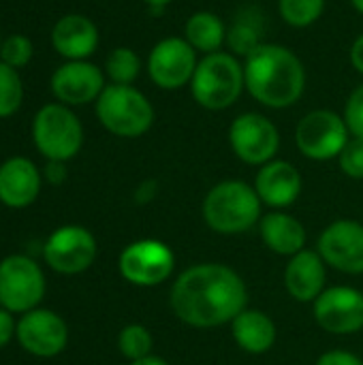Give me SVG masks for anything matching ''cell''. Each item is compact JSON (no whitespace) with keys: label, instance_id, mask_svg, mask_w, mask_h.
<instances>
[{"label":"cell","instance_id":"4dcf8cb0","mask_svg":"<svg viewBox=\"0 0 363 365\" xmlns=\"http://www.w3.org/2000/svg\"><path fill=\"white\" fill-rule=\"evenodd\" d=\"M342 115H344V122L351 130V137L363 139V83H359L351 92Z\"/></svg>","mask_w":363,"mask_h":365},{"label":"cell","instance_id":"83f0119b","mask_svg":"<svg viewBox=\"0 0 363 365\" xmlns=\"http://www.w3.org/2000/svg\"><path fill=\"white\" fill-rule=\"evenodd\" d=\"M261 28L257 24H250L246 17H240L229 30H227V45L233 56H248L257 45H261Z\"/></svg>","mask_w":363,"mask_h":365},{"label":"cell","instance_id":"5bb4252c","mask_svg":"<svg viewBox=\"0 0 363 365\" xmlns=\"http://www.w3.org/2000/svg\"><path fill=\"white\" fill-rule=\"evenodd\" d=\"M317 252L327 267L359 276L363 274V225L351 218L336 220L323 229L317 242Z\"/></svg>","mask_w":363,"mask_h":365},{"label":"cell","instance_id":"1f68e13d","mask_svg":"<svg viewBox=\"0 0 363 365\" xmlns=\"http://www.w3.org/2000/svg\"><path fill=\"white\" fill-rule=\"evenodd\" d=\"M315 365H363L362 357H357L355 353L336 349V351H327L323 353Z\"/></svg>","mask_w":363,"mask_h":365},{"label":"cell","instance_id":"8992f818","mask_svg":"<svg viewBox=\"0 0 363 365\" xmlns=\"http://www.w3.org/2000/svg\"><path fill=\"white\" fill-rule=\"evenodd\" d=\"M32 137L36 150L47 160L66 163L75 158L83 145V126L66 105L49 103L36 111L32 122Z\"/></svg>","mask_w":363,"mask_h":365},{"label":"cell","instance_id":"3957f363","mask_svg":"<svg viewBox=\"0 0 363 365\" xmlns=\"http://www.w3.org/2000/svg\"><path fill=\"white\" fill-rule=\"evenodd\" d=\"M201 216L214 233L240 235L259 225L263 203L255 186L242 180H223L208 190Z\"/></svg>","mask_w":363,"mask_h":365},{"label":"cell","instance_id":"484cf974","mask_svg":"<svg viewBox=\"0 0 363 365\" xmlns=\"http://www.w3.org/2000/svg\"><path fill=\"white\" fill-rule=\"evenodd\" d=\"M118 349H120L122 357H126L128 361H139V359H145V357L152 355L154 338H152L148 327H143L139 323H133V325H126L120 331Z\"/></svg>","mask_w":363,"mask_h":365},{"label":"cell","instance_id":"4fadbf2b","mask_svg":"<svg viewBox=\"0 0 363 365\" xmlns=\"http://www.w3.org/2000/svg\"><path fill=\"white\" fill-rule=\"evenodd\" d=\"M43 257L47 265L58 274H81L96 259V240L86 227L64 225L49 235L43 248Z\"/></svg>","mask_w":363,"mask_h":365},{"label":"cell","instance_id":"ffe728a7","mask_svg":"<svg viewBox=\"0 0 363 365\" xmlns=\"http://www.w3.org/2000/svg\"><path fill=\"white\" fill-rule=\"evenodd\" d=\"M41 192V173L24 156H13L0 165V201L6 207H28Z\"/></svg>","mask_w":363,"mask_h":365},{"label":"cell","instance_id":"74e56055","mask_svg":"<svg viewBox=\"0 0 363 365\" xmlns=\"http://www.w3.org/2000/svg\"><path fill=\"white\" fill-rule=\"evenodd\" d=\"M143 2H145V4H148L152 11H154V13H160V11H163L165 6H169L173 0H143Z\"/></svg>","mask_w":363,"mask_h":365},{"label":"cell","instance_id":"d4e9b609","mask_svg":"<svg viewBox=\"0 0 363 365\" xmlns=\"http://www.w3.org/2000/svg\"><path fill=\"white\" fill-rule=\"evenodd\" d=\"M325 0H278V13L291 28H308L325 13Z\"/></svg>","mask_w":363,"mask_h":365},{"label":"cell","instance_id":"8d00e7d4","mask_svg":"<svg viewBox=\"0 0 363 365\" xmlns=\"http://www.w3.org/2000/svg\"><path fill=\"white\" fill-rule=\"evenodd\" d=\"M128 365H169L163 357H156V355H150L145 359H139V361H131Z\"/></svg>","mask_w":363,"mask_h":365},{"label":"cell","instance_id":"ba28073f","mask_svg":"<svg viewBox=\"0 0 363 365\" xmlns=\"http://www.w3.org/2000/svg\"><path fill=\"white\" fill-rule=\"evenodd\" d=\"M118 269L128 284L152 289L173 276L175 252L160 240H137L120 252Z\"/></svg>","mask_w":363,"mask_h":365},{"label":"cell","instance_id":"cb8c5ba5","mask_svg":"<svg viewBox=\"0 0 363 365\" xmlns=\"http://www.w3.org/2000/svg\"><path fill=\"white\" fill-rule=\"evenodd\" d=\"M141 73V58L131 47H116L105 60V77L116 86H133Z\"/></svg>","mask_w":363,"mask_h":365},{"label":"cell","instance_id":"e575fe53","mask_svg":"<svg viewBox=\"0 0 363 365\" xmlns=\"http://www.w3.org/2000/svg\"><path fill=\"white\" fill-rule=\"evenodd\" d=\"M45 178H47V182H51V184H62V182L66 180V167H64V163H60V160H49L47 167H45Z\"/></svg>","mask_w":363,"mask_h":365},{"label":"cell","instance_id":"ab89813d","mask_svg":"<svg viewBox=\"0 0 363 365\" xmlns=\"http://www.w3.org/2000/svg\"><path fill=\"white\" fill-rule=\"evenodd\" d=\"M0 45H2V38H0Z\"/></svg>","mask_w":363,"mask_h":365},{"label":"cell","instance_id":"f1b7e54d","mask_svg":"<svg viewBox=\"0 0 363 365\" xmlns=\"http://www.w3.org/2000/svg\"><path fill=\"white\" fill-rule=\"evenodd\" d=\"M32 58V41L24 34H11L6 38H2L0 45V60L9 66L24 68Z\"/></svg>","mask_w":363,"mask_h":365},{"label":"cell","instance_id":"2e32d148","mask_svg":"<svg viewBox=\"0 0 363 365\" xmlns=\"http://www.w3.org/2000/svg\"><path fill=\"white\" fill-rule=\"evenodd\" d=\"M17 340L34 357H56L66 349L68 327L51 310H30L17 323Z\"/></svg>","mask_w":363,"mask_h":365},{"label":"cell","instance_id":"603a6c76","mask_svg":"<svg viewBox=\"0 0 363 365\" xmlns=\"http://www.w3.org/2000/svg\"><path fill=\"white\" fill-rule=\"evenodd\" d=\"M227 26L214 11H195L184 21V38L197 53H216L227 45Z\"/></svg>","mask_w":363,"mask_h":365},{"label":"cell","instance_id":"7402d4cb","mask_svg":"<svg viewBox=\"0 0 363 365\" xmlns=\"http://www.w3.org/2000/svg\"><path fill=\"white\" fill-rule=\"evenodd\" d=\"M231 336L235 344L250 355H265L276 344V323L263 310L246 308L231 323Z\"/></svg>","mask_w":363,"mask_h":365},{"label":"cell","instance_id":"d6a6232c","mask_svg":"<svg viewBox=\"0 0 363 365\" xmlns=\"http://www.w3.org/2000/svg\"><path fill=\"white\" fill-rule=\"evenodd\" d=\"M15 334H17V325L13 321V314L9 310L0 308V349H4Z\"/></svg>","mask_w":363,"mask_h":365},{"label":"cell","instance_id":"5b68a950","mask_svg":"<svg viewBox=\"0 0 363 365\" xmlns=\"http://www.w3.org/2000/svg\"><path fill=\"white\" fill-rule=\"evenodd\" d=\"M96 118L111 135L137 139L152 128L156 111L150 98L135 86L109 83L96 98Z\"/></svg>","mask_w":363,"mask_h":365},{"label":"cell","instance_id":"9a60e30c","mask_svg":"<svg viewBox=\"0 0 363 365\" xmlns=\"http://www.w3.org/2000/svg\"><path fill=\"white\" fill-rule=\"evenodd\" d=\"M103 90L105 71L88 60H68L51 75V92L66 107L96 103Z\"/></svg>","mask_w":363,"mask_h":365},{"label":"cell","instance_id":"44dd1931","mask_svg":"<svg viewBox=\"0 0 363 365\" xmlns=\"http://www.w3.org/2000/svg\"><path fill=\"white\" fill-rule=\"evenodd\" d=\"M259 235L267 250L280 257H293L306 248V227L291 214L282 210H274L261 216L259 220Z\"/></svg>","mask_w":363,"mask_h":365},{"label":"cell","instance_id":"d6986e66","mask_svg":"<svg viewBox=\"0 0 363 365\" xmlns=\"http://www.w3.org/2000/svg\"><path fill=\"white\" fill-rule=\"evenodd\" d=\"M51 45L66 60H88L98 47V28L86 15L68 13L56 21Z\"/></svg>","mask_w":363,"mask_h":365},{"label":"cell","instance_id":"277c9868","mask_svg":"<svg viewBox=\"0 0 363 365\" xmlns=\"http://www.w3.org/2000/svg\"><path fill=\"white\" fill-rule=\"evenodd\" d=\"M246 92L244 62L231 51H216L199 58L190 94L195 103L208 111H225L233 107Z\"/></svg>","mask_w":363,"mask_h":365},{"label":"cell","instance_id":"f546056e","mask_svg":"<svg viewBox=\"0 0 363 365\" xmlns=\"http://www.w3.org/2000/svg\"><path fill=\"white\" fill-rule=\"evenodd\" d=\"M340 171L351 180H363V139L351 137L340 156L336 158Z\"/></svg>","mask_w":363,"mask_h":365},{"label":"cell","instance_id":"e0dca14e","mask_svg":"<svg viewBox=\"0 0 363 365\" xmlns=\"http://www.w3.org/2000/svg\"><path fill=\"white\" fill-rule=\"evenodd\" d=\"M252 186L263 205L272 210H285L300 199L304 182L300 169L293 163L274 158L259 167Z\"/></svg>","mask_w":363,"mask_h":365},{"label":"cell","instance_id":"6da1fadb","mask_svg":"<svg viewBox=\"0 0 363 365\" xmlns=\"http://www.w3.org/2000/svg\"><path fill=\"white\" fill-rule=\"evenodd\" d=\"M169 306L184 325L212 329L231 323L248 308V289L233 267L225 263H197L175 278Z\"/></svg>","mask_w":363,"mask_h":365},{"label":"cell","instance_id":"30bf717a","mask_svg":"<svg viewBox=\"0 0 363 365\" xmlns=\"http://www.w3.org/2000/svg\"><path fill=\"white\" fill-rule=\"evenodd\" d=\"M199 64V53L184 36L160 38L148 56V75L160 90L173 92L190 86Z\"/></svg>","mask_w":363,"mask_h":365},{"label":"cell","instance_id":"52a82bcc","mask_svg":"<svg viewBox=\"0 0 363 365\" xmlns=\"http://www.w3.org/2000/svg\"><path fill=\"white\" fill-rule=\"evenodd\" d=\"M351 139L344 115L332 109H312L295 126V145L302 156L323 163L340 156Z\"/></svg>","mask_w":363,"mask_h":365},{"label":"cell","instance_id":"d590c367","mask_svg":"<svg viewBox=\"0 0 363 365\" xmlns=\"http://www.w3.org/2000/svg\"><path fill=\"white\" fill-rule=\"evenodd\" d=\"M351 64L359 75H363V34H359L351 45Z\"/></svg>","mask_w":363,"mask_h":365},{"label":"cell","instance_id":"8fae6325","mask_svg":"<svg viewBox=\"0 0 363 365\" xmlns=\"http://www.w3.org/2000/svg\"><path fill=\"white\" fill-rule=\"evenodd\" d=\"M45 295V276L41 267L24 257L11 255L0 261V306L13 312H30Z\"/></svg>","mask_w":363,"mask_h":365},{"label":"cell","instance_id":"7c38bea8","mask_svg":"<svg viewBox=\"0 0 363 365\" xmlns=\"http://www.w3.org/2000/svg\"><path fill=\"white\" fill-rule=\"evenodd\" d=\"M317 325L332 336L363 329V293L353 287H327L312 304Z\"/></svg>","mask_w":363,"mask_h":365},{"label":"cell","instance_id":"836d02e7","mask_svg":"<svg viewBox=\"0 0 363 365\" xmlns=\"http://www.w3.org/2000/svg\"><path fill=\"white\" fill-rule=\"evenodd\" d=\"M156 192H158V182H156V180H145V182H141V184L137 186V190H135V201L141 203V205H145V203H150V201L156 199Z\"/></svg>","mask_w":363,"mask_h":365},{"label":"cell","instance_id":"4316f807","mask_svg":"<svg viewBox=\"0 0 363 365\" xmlns=\"http://www.w3.org/2000/svg\"><path fill=\"white\" fill-rule=\"evenodd\" d=\"M24 101V86L19 73L0 60V118L13 115Z\"/></svg>","mask_w":363,"mask_h":365},{"label":"cell","instance_id":"9c48e42d","mask_svg":"<svg viewBox=\"0 0 363 365\" xmlns=\"http://www.w3.org/2000/svg\"><path fill=\"white\" fill-rule=\"evenodd\" d=\"M229 145L244 165L263 167L274 160L280 150V130L267 115L246 111L231 122Z\"/></svg>","mask_w":363,"mask_h":365},{"label":"cell","instance_id":"f35d334b","mask_svg":"<svg viewBox=\"0 0 363 365\" xmlns=\"http://www.w3.org/2000/svg\"><path fill=\"white\" fill-rule=\"evenodd\" d=\"M351 2H353L355 11H357V13H362V15H363V0H351Z\"/></svg>","mask_w":363,"mask_h":365},{"label":"cell","instance_id":"7a4b0ae2","mask_svg":"<svg viewBox=\"0 0 363 365\" xmlns=\"http://www.w3.org/2000/svg\"><path fill=\"white\" fill-rule=\"evenodd\" d=\"M306 66L287 45L261 43L244 58L246 92L263 107L289 109L306 92Z\"/></svg>","mask_w":363,"mask_h":365},{"label":"cell","instance_id":"ac0fdd59","mask_svg":"<svg viewBox=\"0 0 363 365\" xmlns=\"http://www.w3.org/2000/svg\"><path fill=\"white\" fill-rule=\"evenodd\" d=\"M327 265L317 250L304 248L293 255L285 267V289L300 304H315L327 289Z\"/></svg>","mask_w":363,"mask_h":365}]
</instances>
